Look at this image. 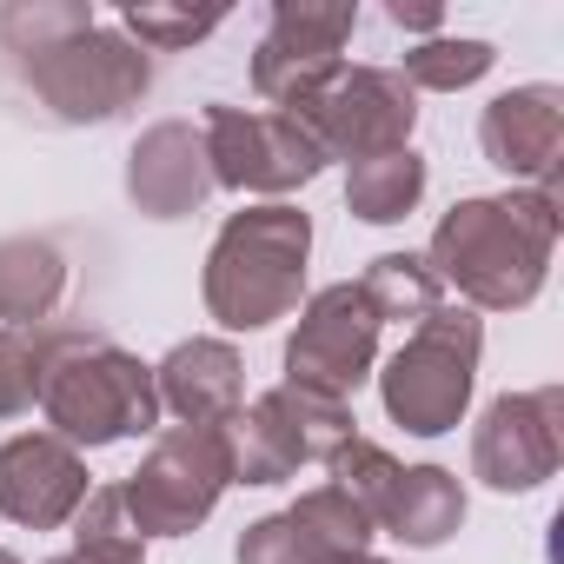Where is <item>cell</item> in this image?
I'll return each instance as SVG.
<instances>
[{
    "mask_svg": "<svg viewBox=\"0 0 564 564\" xmlns=\"http://www.w3.org/2000/svg\"><path fill=\"white\" fill-rule=\"evenodd\" d=\"M160 386V412H180L186 425H226L246 405V372L239 352L226 339H186L166 352V366L153 372Z\"/></svg>",
    "mask_w": 564,
    "mask_h": 564,
    "instance_id": "obj_16",
    "label": "cell"
},
{
    "mask_svg": "<svg viewBox=\"0 0 564 564\" xmlns=\"http://www.w3.org/2000/svg\"><path fill=\"white\" fill-rule=\"evenodd\" d=\"M21 67H28V94L67 127L127 113L147 94V80H153L147 54L127 34H107L100 21L67 34V41H54V47H41V54H21Z\"/></svg>",
    "mask_w": 564,
    "mask_h": 564,
    "instance_id": "obj_6",
    "label": "cell"
},
{
    "mask_svg": "<svg viewBox=\"0 0 564 564\" xmlns=\"http://www.w3.org/2000/svg\"><path fill=\"white\" fill-rule=\"evenodd\" d=\"M339 564H386V557H372V551H352V557H339Z\"/></svg>",
    "mask_w": 564,
    "mask_h": 564,
    "instance_id": "obj_29",
    "label": "cell"
},
{
    "mask_svg": "<svg viewBox=\"0 0 564 564\" xmlns=\"http://www.w3.org/2000/svg\"><path fill=\"white\" fill-rule=\"evenodd\" d=\"M491 41H419V47H405V87H432V94H458V87H471V80H485L491 74Z\"/></svg>",
    "mask_w": 564,
    "mask_h": 564,
    "instance_id": "obj_22",
    "label": "cell"
},
{
    "mask_svg": "<svg viewBox=\"0 0 564 564\" xmlns=\"http://www.w3.org/2000/svg\"><path fill=\"white\" fill-rule=\"evenodd\" d=\"M87 465L67 438L54 432H21L0 445V518L14 524H34V531H54L67 524L80 505H87Z\"/></svg>",
    "mask_w": 564,
    "mask_h": 564,
    "instance_id": "obj_13",
    "label": "cell"
},
{
    "mask_svg": "<svg viewBox=\"0 0 564 564\" xmlns=\"http://www.w3.org/2000/svg\"><path fill=\"white\" fill-rule=\"evenodd\" d=\"M379 333H386V319L372 313L366 286H352V279L346 286H326L286 339V379L313 386L326 399H352L379 359Z\"/></svg>",
    "mask_w": 564,
    "mask_h": 564,
    "instance_id": "obj_11",
    "label": "cell"
},
{
    "mask_svg": "<svg viewBox=\"0 0 564 564\" xmlns=\"http://www.w3.org/2000/svg\"><path fill=\"white\" fill-rule=\"evenodd\" d=\"M359 286H366L372 313H379V319H399V326H419V319H432V313L445 306V286L432 279V265L412 259V252L372 259V272L359 279Z\"/></svg>",
    "mask_w": 564,
    "mask_h": 564,
    "instance_id": "obj_20",
    "label": "cell"
},
{
    "mask_svg": "<svg viewBox=\"0 0 564 564\" xmlns=\"http://www.w3.org/2000/svg\"><path fill=\"white\" fill-rule=\"evenodd\" d=\"M120 21H127V34L140 41V54H147V47L166 54V47H193V41H206V34L226 21V8H199V14H193V8H127Z\"/></svg>",
    "mask_w": 564,
    "mask_h": 564,
    "instance_id": "obj_25",
    "label": "cell"
},
{
    "mask_svg": "<svg viewBox=\"0 0 564 564\" xmlns=\"http://www.w3.org/2000/svg\"><path fill=\"white\" fill-rule=\"evenodd\" d=\"M0 564H21V557H14V551H0Z\"/></svg>",
    "mask_w": 564,
    "mask_h": 564,
    "instance_id": "obj_30",
    "label": "cell"
},
{
    "mask_svg": "<svg viewBox=\"0 0 564 564\" xmlns=\"http://www.w3.org/2000/svg\"><path fill=\"white\" fill-rule=\"evenodd\" d=\"M352 28H359L352 0H279L272 21H265V41L252 54V87L279 113H293L300 100H313L346 67L339 47L352 41Z\"/></svg>",
    "mask_w": 564,
    "mask_h": 564,
    "instance_id": "obj_10",
    "label": "cell"
},
{
    "mask_svg": "<svg viewBox=\"0 0 564 564\" xmlns=\"http://www.w3.org/2000/svg\"><path fill=\"white\" fill-rule=\"evenodd\" d=\"M80 28H94V8H80V0H14V8L0 14V47L21 61V54H41V47L80 34Z\"/></svg>",
    "mask_w": 564,
    "mask_h": 564,
    "instance_id": "obj_24",
    "label": "cell"
},
{
    "mask_svg": "<svg viewBox=\"0 0 564 564\" xmlns=\"http://www.w3.org/2000/svg\"><path fill=\"white\" fill-rule=\"evenodd\" d=\"M206 160H213V186H232V193H293L306 186L326 153L313 147V133L293 120V113H252V107H206Z\"/></svg>",
    "mask_w": 564,
    "mask_h": 564,
    "instance_id": "obj_9",
    "label": "cell"
},
{
    "mask_svg": "<svg viewBox=\"0 0 564 564\" xmlns=\"http://www.w3.org/2000/svg\"><path fill=\"white\" fill-rule=\"evenodd\" d=\"M557 246V193H498V199H458L432 232V279L458 286L471 306H524L544 286V265Z\"/></svg>",
    "mask_w": 564,
    "mask_h": 564,
    "instance_id": "obj_1",
    "label": "cell"
},
{
    "mask_svg": "<svg viewBox=\"0 0 564 564\" xmlns=\"http://www.w3.org/2000/svg\"><path fill=\"white\" fill-rule=\"evenodd\" d=\"M564 392L557 386H538V392H518V399H498L471 438V471L491 485V491H531L557 471V452H564Z\"/></svg>",
    "mask_w": 564,
    "mask_h": 564,
    "instance_id": "obj_12",
    "label": "cell"
},
{
    "mask_svg": "<svg viewBox=\"0 0 564 564\" xmlns=\"http://www.w3.org/2000/svg\"><path fill=\"white\" fill-rule=\"evenodd\" d=\"M478 140H485V160L498 173L551 186L557 180V153H564V94L557 87L498 94L485 107V120H478Z\"/></svg>",
    "mask_w": 564,
    "mask_h": 564,
    "instance_id": "obj_14",
    "label": "cell"
},
{
    "mask_svg": "<svg viewBox=\"0 0 564 564\" xmlns=\"http://www.w3.org/2000/svg\"><path fill=\"white\" fill-rule=\"evenodd\" d=\"M478 319L465 306H438L432 319L412 326V339L392 352V366L379 372L386 386V412L419 432V438H438L465 419V399H471V372H478Z\"/></svg>",
    "mask_w": 564,
    "mask_h": 564,
    "instance_id": "obj_4",
    "label": "cell"
},
{
    "mask_svg": "<svg viewBox=\"0 0 564 564\" xmlns=\"http://www.w3.org/2000/svg\"><path fill=\"white\" fill-rule=\"evenodd\" d=\"M386 21H392V28H405V34H425V41H438V28H445V14H438V8H405V0H392Z\"/></svg>",
    "mask_w": 564,
    "mask_h": 564,
    "instance_id": "obj_28",
    "label": "cell"
},
{
    "mask_svg": "<svg viewBox=\"0 0 564 564\" xmlns=\"http://www.w3.org/2000/svg\"><path fill=\"white\" fill-rule=\"evenodd\" d=\"M67 265L47 239H0V326L28 333L61 306Z\"/></svg>",
    "mask_w": 564,
    "mask_h": 564,
    "instance_id": "obj_18",
    "label": "cell"
},
{
    "mask_svg": "<svg viewBox=\"0 0 564 564\" xmlns=\"http://www.w3.org/2000/svg\"><path fill=\"white\" fill-rule=\"evenodd\" d=\"M319 551H333V557H352V551H366V538H372V518L339 491V485H319V491H306L293 511H286Z\"/></svg>",
    "mask_w": 564,
    "mask_h": 564,
    "instance_id": "obj_23",
    "label": "cell"
},
{
    "mask_svg": "<svg viewBox=\"0 0 564 564\" xmlns=\"http://www.w3.org/2000/svg\"><path fill=\"white\" fill-rule=\"evenodd\" d=\"M34 405V333L0 326V419H21Z\"/></svg>",
    "mask_w": 564,
    "mask_h": 564,
    "instance_id": "obj_27",
    "label": "cell"
},
{
    "mask_svg": "<svg viewBox=\"0 0 564 564\" xmlns=\"http://www.w3.org/2000/svg\"><path fill=\"white\" fill-rule=\"evenodd\" d=\"M226 485H232L226 425H173L166 438H153L147 465L120 485V505L140 538H180L219 505Z\"/></svg>",
    "mask_w": 564,
    "mask_h": 564,
    "instance_id": "obj_7",
    "label": "cell"
},
{
    "mask_svg": "<svg viewBox=\"0 0 564 564\" xmlns=\"http://www.w3.org/2000/svg\"><path fill=\"white\" fill-rule=\"evenodd\" d=\"M34 405L67 445H113L160 425L153 366L74 326H34Z\"/></svg>",
    "mask_w": 564,
    "mask_h": 564,
    "instance_id": "obj_2",
    "label": "cell"
},
{
    "mask_svg": "<svg viewBox=\"0 0 564 564\" xmlns=\"http://www.w3.org/2000/svg\"><path fill=\"white\" fill-rule=\"evenodd\" d=\"M127 193L140 213L153 219H180L213 193V160H206V133L193 120H160L140 133L133 160H127Z\"/></svg>",
    "mask_w": 564,
    "mask_h": 564,
    "instance_id": "obj_15",
    "label": "cell"
},
{
    "mask_svg": "<svg viewBox=\"0 0 564 564\" xmlns=\"http://www.w3.org/2000/svg\"><path fill=\"white\" fill-rule=\"evenodd\" d=\"M372 524H386L392 538H405V544H445L458 524H465V491H458V478L452 471H438V465H399V478L386 485V505H379V518Z\"/></svg>",
    "mask_w": 564,
    "mask_h": 564,
    "instance_id": "obj_17",
    "label": "cell"
},
{
    "mask_svg": "<svg viewBox=\"0 0 564 564\" xmlns=\"http://www.w3.org/2000/svg\"><path fill=\"white\" fill-rule=\"evenodd\" d=\"M293 120L313 133V147H319L326 160L359 166V160L399 153V147L412 140L419 107H412L405 74H392V67H339L313 100L293 107Z\"/></svg>",
    "mask_w": 564,
    "mask_h": 564,
    "instance_id": "obj_8",
    "label": "cell"
},
{
    "mask_svg": "<svg viewBox=\"0 0 564 564\" xmlns=\"http://www.w3.org/2000/svg\"><path fill=\"white\" fill-rule=\"evenodd\" d=\"M239 564H339V557L319 551L286 511H279V518H259V524L239 538Z\"/></svg>",
    "mask_w": 564,
    "mask_h": 564,
    "instance_id": "obj_26",
    "label": "cell"
},
{
    "mask_svg": "<svg viewBox=\"0 0 564 564\" xmlns=\"http://www.w3.org/2000/svg\"><path fill=\"white\" fill-rule=\"evenodd\" d=\"M54 564H147L140 531L127 524L120 485L87 491V505L74 511V551H67V557H54Z\"/></svg>",
    "mask_w": 564,
    "mask_h": 564,
    "instance_id": "obj_21",
    "label": "cell"
},
{
    "mask_svg": "<svg viewBox=\"0 0 564 564\" xmlns=\"http://www.w3.org/2000/svg\"><path fill=\"white\" fill-rule=\"evenodd\" d=\"M346 438H352V405L293 379L226 419V458L239 485H279L306 458H333Z\"/></svg>",
    "mask_w": 564,
    "mask_h": 564,
    "instance_id": "obj_5",
    "label": "cell"
},
{
    "mask_svg": "<svg viewBox=\"0 0 564 564\" xmlns=\"http://www.w3.org/2000/svg\"><path fill=\"white\" fill-rule=\"evenodd\" d=\"M419 193H425V160H419L412 147L379 153V160H359L352 180H346V206H352L359 219H372V226L405 219V213L419 206Z\"/></svg>",
    "mask_w": 564,
    "mask_h": 564,
    "instance_id": "obj_19",
    "label": "cell"
},
{
    "mask_svg": "<svg viewBox=\"0 0 564 564\" xmlns=\"http://www.w3.org/2000/svg\"><path fill=\"white\" fill-rule=\"evenodd\" d=\"M306 252H313L306 213L293 206L232 213L206 259V313L232 333H259L272 319H286L306 293Z\"/></svg>",
    "mask_w": 564,
    "mask_h": 564,
    "instance_id": "obj_3",
    "label": "cell"
}]
</instances>
